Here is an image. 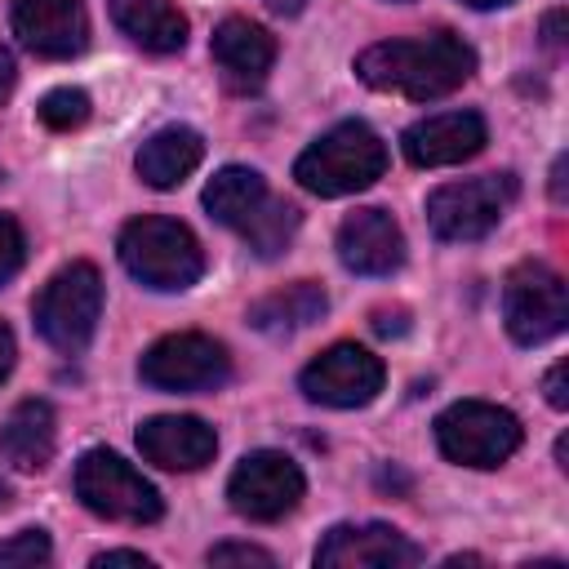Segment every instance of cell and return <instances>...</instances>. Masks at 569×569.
I'll return each mask as SVG.
<instances>
[{
  "mask_svg": "<svg viewBox=\"0 0 569 569\" xmlns=\"http://www.w3.org/2000/svg\"><path fill=\"white\" fill-rule=\"evenodd\" d=\"M476 71V53L462 36L453 31H431V36H409V40H378L356 58V76L369 89L400 93L413 102L445 98L462 89Z\"/></svg>",
  "mask_w": 569,
  "mask_h": 569,
  "instance_id": "6da1fadb",
  "label": "cell"
},
{
  "mask_svg": "<svg viewBox=\"0 0 569 569\" xmlns=\"http://www.w3.org/2000/svg\"><path fill=\"white\" fill-rule=\"evenodd\" d=\"M387 169V147L382 138L360 124V120H342L333 124L329 133H320L298 160H293V178L298 187H307L311 196H351V191H365L382 178Z\"/></svg>",
  "mask_w": 569,
  "mask_h": 569,
  "instance_id": "7a4b0ae2",
  "label": "cell"
},
{
  "mask_svg": "<svg viewBox=\"0 0 569 569\" xmlns=\"http://www.w3.org/2000/svg\"><path fill=\"white\" fill-rule=\"evenodd\" d=\"M116 249H120L124 271L138 284L160 289V293L191 289L204 276V249L191 236V227H182L173 218H160V213H147V218L124 222Z\"/></svg>",
  "mask_w": 569,
  "mask_h": 569,
  "instance_id": "3957f363",
  "label": "cell"
},
{
  "mask_svg": "<svg viewBox=\"0 0 569 569\" xmlns=\"http://www.w3.org/2000/svg\"><path fill=\"white\" fill-rule=\"evenodd\" d=\"M98 316H102V276L93 262L62 267L31 302V320L40 338L62 356H80L89 347Z\"/></svg>",
  "mask_w": 569,
  "mask_h": 569,
  "instance_id": "277c9868",
  "label": "cell"
},
{
  "mask_svg": "<svg viewBox=\"0 0 569 569\" xmlns=\"http://www.w3.org/2000/svg\"><path fill=\"white\" fill-rule=\"evenodd\" d=\"M76 498L116 525H156L164 516L160 489L111 449H89L76 462Z\"/></svg>",
  "mask_w": 569,
  "mask_h": 569,
  "instance_id": "5b68a950",
  "label": "cell"
},
{
  "mask_svg": "<svg viewBox=\"0 0 569 569\" xmlns=\"http://www.w3.org/2000/svg\"><path fill=\"white\" fill-rule=\"evenodd\" d=\"M436 445L462 467H502L520 449V418L489 400H458L436 418Z\"/></svg>",
  "mask_w": 569,
  "mask_h": 569,
  "instance_id": "8992f818",
  "label": "cell"
},
{
  "mask_svg": "<svg viewBox=\"0 0 569 569\" xmlns=\"http://www.w3.org/2000/svg\"><path fill=\"white\" fill-rule=\"evenodd\" d=\"M511 196H516V178L511 173H485V178H467V182H445V187H436L427 196V222L449 244L485 240L502 222Z\"/></svg>",
  "mask_w": 569,
  "mask_h": 569,
  "instance_id": "52a82bcc",
  "label": "cell"
},
{
  "mask_svg": "<svg viewBox=\"0 0 569 569\" xmlns=\"http://www.w3.org/2000/svg\"><path fill=\"white\" fill-rule=\"evenodd\" d=\"M138 378L156 391H218L231 378V356L204 333H169L147 347V356L138 360Z\"/></svg>",
  "mask_w": 569,
  "mask_h": 569,
  "instance_id": "ba28073f",
  "label": "cell"
},
{
  "mask_svg": "<svg viewBox=\"0 0 569 569\" xmlns=\"http://www.w3.org/2000/svg\"><path fill=\"white\" fill-rule=\"evenodd\" d=\"M302 471L293 458L276 453V449H253L236 462L231 480H227V498H231V511L244 516V520H258V525H271V520H284L298 502H302Z\"/></svg>",
  "mask_w": 569,
  "mask_h": 569,
  "instance_id": "9c48e42d",
  "label": "cell"
},
{
  "mask_svg": "<svg viewBox=\"0 0 569 569\" xmlns=\"http://www.w3.org/2000/svg\"><path fill=\"white\" fill-rule=\"evenodd\" d=\"M502 316H507V333L520 347L551 342L569 320L565 280L547 262H520L502 284Z\"/></svg>",
  "mask_w": 569,
  "mask_h": 569,
  "instance_id": "30bf717a",
  "label": "cell"
},
{
  "mask_svg": "<svg viewBox=\"0 0 569 569\" xmlns=\"http://www.w3.org/2000/svg\"><path fill=\"white\" fill-rule=\"evenodd\" d=\"M302 396L329 409H360L382 391V360L356 342H333L329 351H320L302 378H298Z\"/></svg>",
  "mask_w": 569,
  "mask_h": 569,
  "instance_id": "8fae6325",
  "label": "cell"
},
{
  "mask_svg": "<svg viewBox=\"0 0 569 569\" xmlns=\"http://www.w3.org/2000/svg\"><path fill=\"white\" fill-rule=\"evenodd\" d=\"M418 560L422 547L391 525H333L316 547L325 569H409Z\"/></svg>",
  "mask_w": 569,
  "mask_h": 569,
  "instance_id": "7c38bea8",
  "label": "cell"
},
{
  "mask_svg": "<svg viewBox=\"0 0 569 569\" xmlns=\"http://www.w3.org/2000/svg\"><path fill=\"white\" fill-rule=\"evenodd\" d=\"M9 22L36 58H76L89 44V13L80 0H13Z\"/></svg>",
  "mask_w": 569,
  "mask_h": 569,
  "instance_id": "4fadbf2b",
  "label": "cell"
},
{
  "mask_svg": "<svg viewBox=\"0 0 569 569\" xmlns=\"http://www.w3.org/2000/svg\"><path fill=\"white\" fill-rule=\"evenodd\" d=\"M485 120L476 111H440V116H422L418 124L405 129L400 147L405 160L418 169H440V164H462L485 147Z\"/></svg>",
  "mask_w": 569,
  "mask_h": 569,
  "instance_id": "5bb4252c",
  "label": "cell"
},
{
  "mask_svg": "<svg viewBox=\"0 0 569 569\" xmlns=\"http://www.w3.org/2000/svg\"><path fill=\"white\" fill-rule=\"evenodd\" d=\"M338 258L356 276H391L405 262V236L387 209H356L338 227Z\"/></svg>",
  "mask_w": 569,
  "mask_h": 569,
  "instance_id": "9a60e30c",
  "label": "cell"
},
{
  "mask_svg": "<svg viewBox=\"0 0 569 569\" xmlns=\"http://www.w3.org/2000/svg\"><path fill=\"white\" fill-rule=\"evenodd\" d=\"M138 449L147 462L164 471H200L218 453V436L204 418L191 413H156L138 427Z\"/></svg>",
  "mask_w": 569,
  "mask_h": 569,
  "instance_id": "2e32d148",
  "label": "cell"
},
{
  "mask_svg": "<svg viewBox=\"0 0 569 569\" xmlns=\"http://www.w3.org/2000/svg\"><path fill=\"white\" fill-rule=\"evenodd\" d=\"M209 53H213V67L222 71L227 89L249 93V89H258L267 80L271 62H276V40H271L267 27H258L249 18H222L213 27Z\"/></svg>",
  "mask_w": 569,
  "mask_h": 569,
  "instance_id": "e0dca14e",
  "label": "cell"
},
{
  "mask_svg": "<svg viewBox=\"0 0 569 569\" xmlns=\"http://www.w3.org/2000/svg\"><path fill=\"white\" fill-rule=\"evenodd\" d=\"M58 449V418L49 400H18L0 422V458L13 471H44Z\"/></svg>",
  "mask_w": 569,
  "mask_h": 569,
  "instance_id": "ac0fdd59",
  "label": "cell"
},
{
  "mask_svg": "<svg viewBox=\"0 0 569 569\" xmlns=\"http://www.w3.org/2000/svg\"><path fill=\"white\" fill-rule=\"evenodd\" d=\"M111 22L147 53H178L187 44V18L173 0H107Z\"/></svg>",
  "mask_w": 569,
  "mask_h": 569,
  "instance_id": "d6986e66",
  "label": "cell"
},
{
  "mask_svg": "<svg viewBox=\"0 0 569 569\" xmlns=\"http://www.w3.org/2000/svg\"><path fill=\"white\" fill-rule=\"evenodd\" d=\"M200 160H204V138L187 124H169V129H156L138 147V178L156 191H169L187 173H196Z\"/></svg>",
  "mask_w": 569,
  "mask_h": 569,
  "instance_id": "ffe728a7",
  "label": "cell"
},
{
  "mask_svg": "<svg viewBox=\"0 0 569 569\" xmlns=\"http://www.w3.org/2000/svg\"><path fill=\"white\" fill-rule=\"evenodd\" d=\"M325 307H329L325 289H320L316 280H298V284H284V289L258 298V302L249 307V325H253L258 333L284 338V333H298V329L316 325V320L325 316Z\"/></svg>",
  "mask_w": 569,
  "mask_h": 569,
  "instance_id": "44dd1931",
  "label": "cell"
},
{
  "mask_svg": "<svg viewBox=\"0 0 569 569\" xmlns=\"http://www.w3.org/2000/svg\"><path fill=\"white\" fill-rule=\"evenodd\" d=\"M267 196H271V191H267V182H262L258 169L227 164V169H218V173L209 178V187H204V209H209L213 222L240 231V227L262 209Z\"/></svg>",
  "mask_w": 569,
  "mask_h": 569,
  "instance_id": "7402d4cb",
  "label": "cell"
},
{
  "mask_svg": "<svg viewBox=\"0 0 569 569\" xmlns=\"http://www.w3.org/2000/svg\"><path fill=\"white\" fill-rule=\"evenodd\" d=\"M298 222H302V213H298L289 200L267 196L262 209L240 227V236L249 240V249H253L258 258H276V253H284L289 240L298 236Z\"/></svg>",
  "mask_w": 569,
  "mask_h": 569,
  "instance_id": "603a6c76",
  "label": "cell"
},
{
  "mask_svg": "<svg viewBox=\"0 0 569 569\" xmlns=\"http://www.w3.org/2000/svg\"><path fill=\"white\" fill-rule=\"evenodd\" d=\"M36 116H40V124L53 129V133L80 129V124L89 120V93H84V89H71V84H67V89H49V93L40 98Z\"/></svg>",
  "mask_w": 569,
  "mask_h": 569,
  "instance_id": "cb8c5ba5",
  "label": "cell"
},
{
  "mask_svg": "<svg viewBox=\"0 0 569 569\" xmlns=\"http://www.w3.org/2000/svg\"><path fill=\"white\" fill-rule=\"evenodd\" d=\"M53 556V547H49V533L44 529H18L13 538H4L0 542V565L9 569V565H44Z\"/></svg>",
  "mask_w": 569,
  "mask_h": 569,
  "instance_id": "d4e9b609",
  "label": "cell"
},
{
  "mask_svg": "<svg viewBox=\"0 0 569 569\" xmlns=\"http://www.w3.org/2000/svg\"><path fill=\"white\" fill-rule=\"evenodd\" d=\"M27 262V240H22V227L0 213V284H9Z\"/></svg>",
  "mask_w": 569,
  "mask_h": 569,
  "instance_id": "484cf974",
  "label": "cell"
},
{
  "mask_svg": "<svg viewBox=\"0 0 569 569\" xmlns=\"http://www.w3.org/2000/svg\"><path fill=\"white\" fill-rule=\"evenodd\" d=\"M209 565H262V569H271L276 556L253 547V542H218V547H209Z\"/></svg>",
  "mask_w": 569,
  "mask_h": 569,
  "instance_id": "4316f807",
  "label": "cell"
},
{
  "mask_svg": "<svg viewBox=\"0 0 569 569\" xmlns=\"http://www.w3.org/2000/svg\"><path fill=\"white\" fill-rule=\"evenodd\" d=\"M565 373H569V365H565V360H556V365L547 369V378H542V391H547V405H551V409H569Z\"/></svg>",
  "mask_w": 569,
  "mask_h": 569,
  "instance_id": "83f0119b",
  "label": "cell"
},
{
  "mask_svg": "<svg viewBox=\"0 0 569 569\" xmlns=\"http://www.w3.org/2000/svg\"><path fill=\"white\" fill-rule=\"evenodd\" d=\"M93 565L98 569H107V565H138V569H151V556H142V551H102V556H93Z\"/></svg>",
  "mask_w": 569,
  "mask_h": 569,
  "instance_id": "f1b7e54d",
  "label": "cell"
},
{
  "mask_svg": "<svg viewBox=\"0 0 569 569\" xmlns=\"http://www.w3.org/2000/svg\"><path fill=\"white\" fill-rule=\"evenodd\" d=\"M560 31H565V9H551V13L542 18V40H547L551 49H560V44H565Z\"/></svg>",
  "mask_w": 569,
  "mask_h": 569,
  "instance_id": "f546056e",
  "label": "cell"
},
{
  "mask_svg": "<svg viewBox=\"0 0 569 569\" xmlns=\"http://www.w3.org/2000/svg\"><path fill=\"white\" fill-rule=\"evenodd\" d=\"M13 356H18L13 333H9V325H0V382H4V378H9V369H13Z\"/></svg>",
  "mask_w": 569,
  "mask_h": 569,
  "instance_id": "4dcf8cb0",
  "label": "cell"
},
{
  "mask_svg": "<svg viewBox=\"0 0 569 569\" xmlns=\"http://www.w3.org/2000/svg\"><path fill=\"white\" fill-rule=\"evenodd\" d=\"M378 333H405V311H373Z\"/></svg>",
  "mask_w": 569,
  "mask_h": 569,
  "instance_id": "1f68e13d",
  "label": "cell"
},
{
  "mask_svg": "<svg viewBox=\"0 0 569 569\" xmlns=\"http://www.w3.org/2000/svg\"><path fill=\"white\" fill-rule=\"evenodd\" d=\"M13 80H18V71H13V58H9V49L0 44V102L13 93Z\"/></svg>",
  "mask_w": 569,
  "mask_h": 569,
  "instance_id": "d6a6232c",
  "label": "cell"
},
{
  "mask_svg": "<svg viewBox=\"0 0 569 569\" xmlns=\"http://www.w3.org/2000/svg\"><path fill=\"white\" fill-rule=\"evenodd\" d=\"M551 200H556V204H565V156L551 164Z\"/></svg>",
  "mask_w": 569,
  "mask_h": 569,
  "instance_id": "836d02e7",
  "label": "cell"
},
{
  "mask_svg": "<svg viewBox=\"0 0 569 569\" xmlns=\"http://www.w3.org/2000/svg\"><path fill=\"white\" fill-rule=\"evenodd\" d=\"M271 13H280V18H293V13H302L307 9V0H262Z\"/></svg>",
  "mask_w": 569,
  "mask_h": 569,
  "instance_id": "e575fe53",
  "label": "cell"
},
{
  "mask_svg": "<svg viewBox=\"0 0 569 569\" xmlns=\"http://www.w3.org/2000/svg\"><path fill=\"white\" fill-rule=\"evenodd\" d=\"M462 4H471V9H498V4H511V0H462Z\"/></svg>",
  "mask_w": 569,
  "mask_h": 569,
  "instance_id": "d590c367",
  "label": "cell"
},
{
  "mask_svg": "<svg viewBox=\"0 0 569 569\" xmlns=\"http://www.w3.org/2000/svg\"><path fill=\"white\" fill-rule=\"evenodd\" d=\"M9 498H13V493H9V485H4V480H0V511H4V507H9Z\"/></svg>",
  "mask_w": 569,
  "mask_h": 569,
  "instance_id": "8d00e7d4",
  "label": "cell"
}]
</instances>
